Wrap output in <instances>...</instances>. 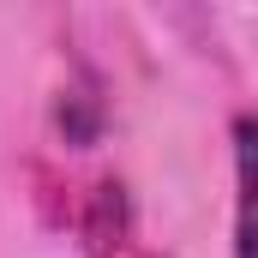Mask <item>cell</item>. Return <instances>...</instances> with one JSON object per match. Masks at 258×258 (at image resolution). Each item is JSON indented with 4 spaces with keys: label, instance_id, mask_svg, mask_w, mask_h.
Returning a JSON list of instances; mask_svg holds the SVG:
<instances>
[{
    "label": "cell",
    "instance_id": "1",
    "mask_svg": "<svg viewBox=\"0 0 258 258\" xmlns=\"http://www.w3.org/2000/svg\"><path fill=\"white\" fill-rule=\"evenodd\" d=\"M234 174H240V204H234V258H258V120H234Z\"/></svg>",
    "mask_w": 258,
    "mask_h": 258
}]
</instances>
